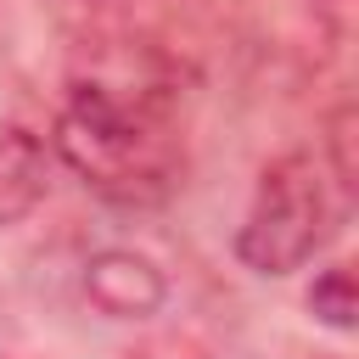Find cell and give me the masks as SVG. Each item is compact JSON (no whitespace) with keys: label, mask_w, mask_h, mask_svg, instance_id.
Returning <instances> with one entry per match:
<instances>
[{"label":"cell","mask_w":359,"mask_h":359,"mask_svg":"<svg viewBox=\"0 0 359 359\" xmlns=\"http://www.w3.org/2000/svg\"><path fill=\"white\" fill-rule=\"evenodd\" d=\"M56 151L118 202H146L168 185V135L146 95H118L112 84H73L56 118Z\"/></svg>","instance_id":"cell-1"},{"label":"cell","mask_w":359,"mask_h":359,"mask_svg":"<svg viewBox=\"0 0 359 359\" xmlns=\"http://www.w3.org/2000/svg\"><path fill=\"white\" fill-rule=\"evenodd\" d=\"M331 219L337 208L325 191V168L309 151H286L258 180V196L236 230V258L258 275H286L325 247Z\"/></svg>","instance_id":"cell-2"},{"label":"cell","mask_w":359,"mask_h":359,"mask_svg":"<svg viewBox=\"0 0 359 359\" xmlns=\"http://www.w3.org/2000/svg\"><path fill=\"white\" fill-rule=\"evenodd\" d=\"M84 292H90V303H95L101 314H112V320H140V314H151V309L163 303V275H157L146 258H135V252H101V258H90V269H84Z\"/></svg>","instance_id":"cell-3"},{"label":"cell","mask_w":359,"mask_h":359,"mask_svg":"<svg viewBox=\"0 0 359 359\" xmlns=\"http://www.w3.org/2000/svg\"><path fill=\"white\" fill-rule=\"evenodd\" d=\"M45 185H50L45 140L22 123H6L0 129V224H17L22 213H34Z\"/></svg>","instance_id":"cell-4"},{"label":"cell","mask_w":359,"mask_h":359,"mask_svg":"<svg viewBox=\"0 0 359 359\" xmlns=\"http://www.w3.org/2000/svg\"><path fill=\"white\" fill-rule=\"evenodd\" d=\"M309 309L331 325V331H348L353 325V275L337 264V269H325L320 280H314V292H309Z\"/></svg>","instance_id":"cell-5"},{"label":"cell","mask_w":359,"mask_h":359,"mask_svg":"<svg viewBox=\"0 0 359 359\" xmlns=\"http://www.w3.org/2000/svg\"><path fill=\"white\" fill-rule=\"evenodd\" d=\"M331 157H337V185H353V107L348 101L331 112Z\"/></svg>","instance_id":"cell-6"}]
</instances>
